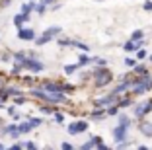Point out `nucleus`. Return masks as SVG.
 <instances>
[{
    "label": "nucleus",
    "instance_id": "obj_26",
    "mask_svg": "<svg viewBox=\"0 0 152 150\" xmlns=\"http://www.w3.org/2000/svg\"><path fill=\"white\" fill-rule=\"evenodd\" d=\"M123 62H125L127 68H134V66L139 64V61H137V59H133V57H125V61H123Z\"/></svg>",
    "mask_w": 152,
    "mask_h": 150
},
{
    "label": "nucleus",
    "instance_id": "obj_6",
    "mask_svg": "<svg viewBox=\"0 0 152 150\" xmlns=\"http://www.w3.org/2000/svg\"><path fill=\"white\" fill-rule=\"evenodd\" d=\"M133 113H134V117H137L139 121L140 119H146V115L152 113V97H150V100H146V102L137 103L134 109H133Z\"/></svg>",
    "mask_w": 152,
    "mask_h": 150
},
{
    "label": "nucleus",
    "instance_id": "obj_38",
    "mask_svg": "<svg viewBox=\"0 0 152 150\" xmlns=\"http://www.w3.org/2000/svg\"><path fill=\"white\" fill-rule=\"evenodd\" d=\"M68 135H76V127H74V123L68 125Z\"/></svg>",
    "mask_w": 152,
    "mask_h": 150
},
{
    "label": "nucleus",
    "instance_id": "obj_36",
    "mask_svg": "<svg viewBox=\"0 0 152 150\" xmlns=\"http://www.w3.org/2000/svg\"><path fill=\"white\" fill-rule=\"evenodd\" d=\"M6 150H23V144H20V142H16V144H12L10 148H6Z\"/></svg>",
    "mask_w": 152,
    "mask_h": 150
},
{
    "label": "nucleus",
    "instance_id": "obj_9",
    "mask_svg": "<svg viewBox=\"0 0 152 150\" xmlns=\"http://www.w3.org/2000/svg\"><path fill=\"white\" fill-rule=\"evenodd\" d=\"M18 39L20 41H35L37 39L35 29H31V27H22V29H18Z\"/></svg>",
    "mask_w": 152,
    "mask_h": 150
},
{
    "label": "nucleus",
    "instance_id": "obj_14",
    "mask_svg": "<svg viewBox=\"0 0 152 150\" xmlns=\"http://www.w3.org/2000/svg\"><path fill=\"white\" fill-rule=\"evenodd\" d=\"M133 102H134V97L131 96V94H127V96H123V97L119 100V103H117V105H119V109H125V107L133 105Z\"/></svg>",
    "mask_w": 152,
    "mask_h": 150
},
{
    "label": "nucleus",
    "instance_id": "obj_40",
    "mask_svg": "<svg viewBox=\"0 0 152 150\" xmlns=\"http://www.w3.org/2000/svg\"><path fill=\"white\" fill-rule=\"evenodd\" d=\"M41 4H45V6H49V4H53V2H57V0H39Z\"/></svg>",
    "mask_w": 152,
    "mask_h": 150
},
{
    "label": "nucleus",
    "instance_id": "obj_25",
    "mask_svg": "<svg viewBox=\"0 0 152 150\" xmlns=\"http://www.w3.org/2000/svg\"><path fill=\"white\" fill-rule=\"evenodd\" d=\"M142 37H144V31L142 29H134L133 35H131V41H142Z\"/></svg>",
    "mask_w": 152,
    "mask_h": 150
},
{
    "label": "nucleus",
    "instance_id": "obj_17",
    "mask_svg": "<svg viewBox=\"0 0 152 150\" xmlns=\"http://www.w3.org/2000/svg\"><path fill=\"white\" fill-rule=\"evenodd\" d=\"M74 127H76V135H78V132H86L88 131V121L78 119V121H74Z\"/></svg>",
    "mask_w": 152,
    "mask_h": 150
},
{
    "label": "nucleus",
    "instance_id": "obj_28",
    "mask_svg": "<svg viewBox=\"0 0 152 150\" xmlns=\"http://www.w3.org/2000/svg\"><path fill=\"white\" fill-rule=\"evenodd\" d=\"M53 117H55V121H57V123L58 125H63L64 123V113H63V111H55V113H53Z\"/></svg>",
    "mask_w": 152,
    "mask_h": 150
},
{
    "label": "nucleus",
    "instance_id": "obj_15",
    "mask_svg": "<svg viewBox=\"0 0 152 150\" xmlns=\"http://www.w3.org/2000/svg\"><path fill=\"white\" fill-rule=\"evenodd\" d=\"M88 64H92V57H88V53H82L80 57H78V62H76L78 70H80L82 66H88Z\"/></svg>",
    "mask_w": 152,
    "mask_h": 150
},
{
    "label": "nucleus",
    "instance_id": "obj_42",
    "mask_svg": "<svg viewBox=\"0 0 152 150\" xmlns=\"http://www.w3.org/2000/svg\"><path fill=\"white\" fill-rule=\"evenodd\" d=\"M0 150H6V148H4V144H2V142H0Z\"/></svg>",
    "mask_w": 152,
    "mask_h": 150
},
{
    "label": "nucleus",
    "instance_id": "obj_31",
    "mask_svg": "<svg viewBox=\"0 0 152 150\" xmlns=\"http://www.w3.org/2000/svg\"><path fill=\"white\" fill-rule=\"evenodd\" d=\"M35 12H37V14H45V12H47V6H45V4H41V2H39V4L35 6Z\"/></svg>",
    "mask_w": 152,
    "mask_h": 150
},
{
    "label": "nucleus",
    "instance_id": "obj_13",
    "mask_svg": "<svg viewBox=\"0 0 152 150\" xmlns=\"http://www.w3.org/2000/svg\"><path fill=\"white\" fill-rule=\"evenodd\" d=\"M98 142H102V137H92L90 140H86V142H84V144H82L78 150H94Z\"/></svg>",
    "mask_w": 152,
    "mask_h": 150
},
{
    "label": "nucleus",
    "instance_id": "obj_35",
    "mask_svg": "<svg viewBox=\"0 0 152 150\" xmlns=\"http://www.w3.org/2000/svg\"><path fill=\"white\" fill-rule=\"evenodd\" d=\"M61 150H76L72 144H68V142H61Z\"/></svg>",
    "mask_w": 152,
    "mask_h": 150
},
{
    "label": "nucleus",
    "instance_id": "obj_7",
    "mask_svg": "<svg viewBox=\"0 0 152 150\" xmlns=\"http://www.w3.org/2000/svg\"><path fill=\"white\" fill-rule=\"evenodd\" d=\"M23 68L29 72H33V74H37V72H41L45 68V64L39 61V59H27L26 62H23Z\"/></svg>",
    "mask_w": 152,
    "mask_h": 150
},
{
    "label": "nucleus",
    "instance_id": "obj_16",
    "mask_svg": "<svg viewBox=\"0 0 152 150\" xmlns=\"http://www.w3.org/2000/svg\"><path fill=\"white\" fill-rule=\"evenodd\" d=\"M35 0H29V2H23L22 4V14H27V16H31V12L35 10Z\"/></svg>",
    "mask_w": 152,
    "mask_h": 150
},
{
    "label": "nucleus",
    "instance_id": "obj_43",
    "mask_svg": "<svg viewBox=\"0 0 152 150\" xmlns=\"http://www.w3.org/2000/svg\"><path fill=\"white\" fill-rule=\"evenodd\" d=\"M45 150H53V148H51V146H45Z\"/></svg>",
    "mask_w": 152,
    "mask_h": 150
},
{
    "label": "nucleus",
    "instance_id": "obj_1",
    "mask_svg": "<svg viewBox=\"0 0 152 150\" xmlns=\"http://www.w3.org/2000/svg\"><path fill=\"white\" fill-rule=\"evenodd\" d=\"M29 96L35 97V100H39V102L43 103H51V105H58V103H68L66 96L64 94H57V92H49V90H45V88H35L33 86L31 90H29Z\"/></svg>",
    "mask_w": 152,
    "mask_h": 150
},
{
    "label": "nucleus",
    "instance_id": "obj_29",
    "mask_svg": "<svg viewBox=\"0 0 152 150\" xmlns=\"http://www.w3.org/2000/svg\"><path fill=\"white\" fill-rule=\"evenodd\" d=\"M76 70H78V66H76V64H66V66H64V74H66V76H72Z\"/></svg>",
    "mask_w": 152,
    "mask_h": 150
},
{
    "label": "nucleus",
    "instance_id": "obj_19",
    "mask_svg": "<svg viewBox=\"0 0 152 150\" xmlns=\"http://www.w3.org/2000/svg\"><path fill=\"white\" fill-rule=\"evenodd\" d=\"M119 125L125 127V129H129L131 127V117L127 113H119Z\"/></svg>",
    "mask_w": 152,
    "mask_h": 150
},
{
    "label": "nucleus",
    "instance_id": "obj_44",
    "mask_svg": "<svg viewBox=\"0 0 152 150\" xmlns=\"http://www.w3.org/2000/svg\"><path fill=\"white\" fill-rule=\"evenodd\" d=\"M2 107H4V103H2V102H0V109H2Z\"/></svg>",
    "mask_w": 152,
    "mask_h": 150
},
{
    "label": "nucleus",
    "instance_id": "obj_22",
    "mask_svg": "<svg viewBox=\"0 0 152 150\" xmlns=\"http://www.w3.org/2000/svg\"><path fill=\"white\" fill-rule=\"evenodd\" d=\"M146 72H148V68H146L144 64H137V66L133 68V74H134V76H144Z\"/></svg>",
    "mask_w": 152,
    "mask_h": 150
},
{
    "label": "nucleus",
    "instance_id": "obj_39",
    "mask_svg": "<svg viewBox=\"0 0 152 150\" xmlns=\"http://www.w3.org/2000/svg\"><path fill=\"white\" fill-rule=\"evenodd\" d=\"M10 2H14V0H0V6H2V8H6Z\"/></svg>",
    "mask_w": 152,
    "mask_h": 150
},
{
    "label": "nucleus",
    "instance_id": "obj_45",
    "mask_svg": "<svg viewBox=\"0 0 152 150\" xmlns=\"http://www.w3.org/2000/svg\"><path fill=\"white\" fill-rule=\"evenodd\" d=\"M148 59H150V64H152V55H150V57H148Z\"/></svg>",
    "mask_w": 152,
    "mask_h": 150
},
{
    "label": "nucleus",
    "instance_id": "obj_11",
    "mask_svg": "<svg viewBox=\"0 0 152 150\" xmlns=\"http://www.w3.org/2000/svg\"><path fill=\"white\" fill-rule=\"evenodd\" d=\"M139 132H140V135H144L146 138H152V121L140 119L139 121Z\"/></svg>",
    "mask_w": 152,
    "mask_h": 150
},
{
    "label": "nucleus",
    "instance_id": "obj_12",
    "mask_svg": "<svg viewBox=\"0 0 152 150\" xmlns=\"http://www.w3.org/2000/svg\"><path fill=\"white\" fill-rule=\"evenodd\" d=\"M26 22H29V16H27V14H16V16H14V26L18 27V29H22V27H26L23 26V23Z\"/></svg>",
    "mask_w": 152,
    "mask_h": 150
},
{
    "label": "nucleus",
    "instance_id": "obj_24",
    "mask_svg": "<svg viewBox=\"0 0 152 150\" xmlns=\"http://www.w3.org/2000/svg\"><path fill=\"white\" fill-rule=\"evenodd\" d=\"M72 47H76V49H80L82 53H90V45L82 43V41H74V43H72Z\"/></svg>",
    "mask_w": 152,
    "mask_h": 150
},
{
    "label": "nucleus",
    "instance_id": "obj_20",
    "mask_svg": "<svg viewBox=\"0 0 152 150\" xmlns=\"http://www.w3.org/2000/svg\"><path fill=\"white\" fill-rule=\"evenodd\" d=\"M8 115L12 117L14 121H20V119H22V113L16 109V105H10V107H8Z\"/></svg>",
    "mask_w": 152,
    "mask_h": 150
},
{
    "label": "nucleus",
    "instance_id": "obj_41",
    "mask_svg": "<svg viewBox=\"0 0 152 150\" xmlns=\"http://www.w3.org/2000/svg\"><path fill=\"white\" fill-rule=\"evenodd\" d=\"M137 150H150L148 146H144V144H140V146H137Z\"/></svg>",
    "mask_w": 152,
    "mask_h": 150
},
{
    "label": "nucleus",
    "instance_id": "obj_23",
    "mask_svg": "<svg viewBox=\"0 0 152 150\" xmlns=\"http://www.w3.org/2000/svg\"><path fill=\"white\" fill-rule=\"evenodd\" d=\"M27 121H29V125H31V129H37L41 123H43V119H39V117H31V115H27L26 117Z\"/></svg>",
    "mask_w": 152,
    "mask_h": 150
},
{
    "label": "nucleus",
    "instance_id": "obj_3",
    "mask_svg": "<svg viewBox=\"0 0 152 150\" xmlns=\"http://www.w3.org/2000/svg\"><path fill=\"white\" fill-rule=\"evenodd\" d=\"M152 90V72H146L144 76H137V80L131 86V96H142Z\"/></svg>",
    "mask_w": 152,
    "mask_h": 150
},
{
    "label": "nucleus",
    "instance_id": "obj_18",
    "mask_svg": "<svg viewBox=\"0 0 152 150\" xmlns=\"http://www.w3.org/2000/svg\"><path fill=\"white\" fill-rule=\"evenodd\" d=\"M18 129H20V132H22V135H27L29 131H33L27 119H26V121H20V123H18Z\"/></svg>",
    "mask_w": 152,
    "mask_h": 150
},
{
    "label": "nucleus",
    "instance_id": "obj_21",
    "mask_svg": "<svg viewBox=\"0 0 152 150\" xmlns=\"http://www.w3.org/2000/svg\"><path fill=\"white\" fill-rule=\"evenodd\" d=\"M92 64L99 66V68H107V61L102 59V57H92Z\"/></svg>",
    "mask_w": 152,
    "mask_h": 150
},
{
    "label": "nucleus",
    "instance_id": "obj_4",
    "mask_svg": "<svg viewBox=\"0 0 152 150\" xmlns=\"http://www.w3.org/2000/svg\"><path fill=\"white\" fill-rule=\"evenodd\" d=\"M61 33H63V27L61 26H51V27H47V29H43V33L35 39V45L37 47H43V45H47L49 41L61 37Z\"/></svg>",
    "mask_w": 152,
    "mask_h": 150
},
{
    "label": "nucleus",
    "instance_id": "obj_27",
    "mask_svg": "<svg viewBox=\"0 0 152 150\" xmlns=\"http://www.w3.org/2000/svg\"><path fill=\"white\" fill-rule=\"evenodd\" d=\"M20 80H22L26 86H29V88H33V86H35V78H33V76H29V78H26V76H20Z\"/></svg>",
    "mask_w": 152,
    "mask_h": 150
},
{
    "label": "nucleus",
    "instance_id": "obj_32",
    "mask_svg": "<svg viewBox=\"0 0 152 150\" xmlns=\"http://www.w3.org/2000/svg\"><path fill=\"white\" fill-rule=\"evenodd\" d=\"M142 59H146V51H144V49H139V51H137V61H142Z\"/></svg>",
    "mask_w": 152,
    "mask_h": 150
},
{
    "label": "nucleus",
    "instance_id": "obj_33",
    "mask_svg": "<svg viewBox=\"0 0 152 150\" xmlns=\"http://www.w3.org/2000/svg\"><path fill=\"white\" fill-rule=\"evenodd\" d=\"M142 10H144V12H152V0H146V2H144Z\"/></svg>",
    "mask_w": 152,
    "mask_h": 150
},
{
    "label": "nucleus",
    "instance_id": "obj_46",
    "mask_svg": "<svg viewBox=\"0 0 152 150\" xmlns=\"http://www.w3.org/2000/svg\"><path fill=\"white\" fill-rule=\"evenodd\" d=\"M0 129H2V119H0Z\"/></svg>",
    "mask_w": 152,
    "mask_h": 150
},
{
    "label": "nucleus",
    "instance_id": "obj_10",
    "mask_svg": "<svg viewBox=\"0 0 152 150\" xmlns=\"http://www.w3.org/2000/svg\"><path fill=\"white\" fill-rule=\"evenodd\" d=\"M41 88L49 90V92H57V94H64L63 92V82H53V80H43Z\"/></svg>",
    "mask_w": 152,
    "mask_h": 150
},
{
    "label": "nucleus",
    "instance_id": "obj_2",
    "mask_svg": "<svg viewBox=\"0 0 152 150\" xmlns=\"http://www.w3.org/2000/svg\"><path fill=\"white\" fill-rule=\"evenodd\" d=\"M111 82H113V74L109 68H99V66L92 68V84H94V88L98 90L107 88Z\"/></svg>",
    "mask_w": 152,
    "mask_h": 150
},
{
    "label": "nucleus",
    "instance_id": "obj_8",
    "mask_svg": "<svg viewBox=\"0 0 152 150\" xmlns=\"http://www.w3.org/2000/svg\"><path fill=\"white\" fill-rule=\"evenodd\" d=\"M129 129H125V127H121V125H117L115 129H113V138H115V142L117 144H121V142H127L129 140Z\"/></svg>",
    "mask_w": 152,
    "mask_h": 150
},
{
    "label": "nucleus",
    "instance_id": "obj_5",
    "mask_svg": "<svg viewBox=\"0 0 152 150\" xmlns=\"http://www.w3.org/2000/svg\"><path fill=\"white\" fill-rule=\"evenodd\" d=\"M119 100H121L119 96H115L113 92H109V94H105V96H102V97L92 100V105H94L96 109H107V107H111V105H117Z\"/></svg>",
    "mask_w": 152,
    "mask_h": 150
},
{
    "label": "nucleus",
    "instance_id": "obj_37",
    "mask_svg": "<svg viewBox=\"0 0 152 150\" xmlns=\"http://www.w3.org/2000/svg\"><path fill=\"white\" fill-rule=\"evenodd\" d=\"M96 148H98V150H113V148H109V146L103 144V140H102V142H98V144H96Z\"/></svg>",
    "mask_w": 152,
    "mask_h": 150
},
{
    "label": "nucleus",
    "instance_id": "obj_30",
    "mask_svg": "<svg viewBox=\"0 0 152 150\" xmlns=\"http://www.w3.org/2000/svg\"><path fill=\"white\" fill-rule=\"evenodd\" d=\"M105 115H119V105H111L105 109Z\"/></svg>",
    "mask_w": 152,
    "mask_h": 150
},
{
    "label": "nucleus",
    "instance_id": "obj_34",
    "mask_svg": "<svg viewBox=\"0 0 152 150\" xmlns=\"http://www.w3.org/2000/svg\"><path fill=\"white\" fill-rule=\"evenodd\" d=\"M23 148H26V150H37V144H35V142H26Z\"/></svg>",
    "mask_w": 152,
    "mask_h": 150
}]
</instances>
